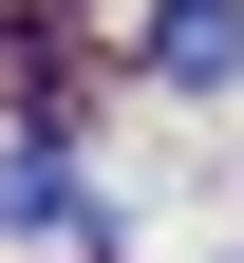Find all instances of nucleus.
<instances>
[{"label": "nucleus", "mask_w": 244, "mask_h": 263, "mask_svg": "<svg viewBox=\"0 0 244 263\" xmlns=\"http://www.w3.org/2000/svg\"><path fill=\"white\" fill-rule=\"evenodd\" d=\"M151 76H244V19L226 0H151Z\"/></svg>", "instance_id": "1"}, {"label": "nucleus", "mask_w": 244, "mask_h": 263, "mask_svg": "<svg viewBox=\"0 0 244 263\" xmlns=\"http://www.w3.org/2000/svg\"><path fill=\"white\" fill-rule=\"evenodd\" d=\"M0 226H76V170L57 151H0Z\"/></svg>", "instance_id": "2"}]
</instances>
